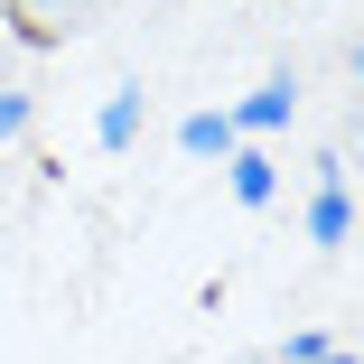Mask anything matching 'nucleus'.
Returning <instances> with one entry per match:
<instances>
[{"instance_id": "1", "label": "nucleus", "mask_w": 364, "mask_h": 364, "mask_svg": "<svg viewBox=\"0 0 364 364\" xmlns=\"http://www.w3.org/2000/svg\"><path fill=\"white\" fill-rule=\"evenodd\" d=\"M0 19H10L19 47H75L112 19V0H0Z\"/></svg>"}, {"instance_id": "2", "label": "nucleus", "mask_w": 364, "mask_h": 364, "mask_svg": "<svg viewBox=\"0 0 364 364\" xmlns=\"http://www.w3.org/2000/svg\"><path fill=\"white\" fill-rule=\"evenodd\" d=\"M355 205H346V159H318V196H309V243H346Z\"/></svg>"}, {"instance_id": "3", "label": "nucleus", "mask_w": 364, "mask_h": 364, "mask_svg": "<svg viewBox=\"0 0 364 364\" xmlns=\"http://www.w3.org/2000/svg\"><path fill=\"white\" fill-rule=\"evenodd\" d=\"M289 112H299V75H271L262 94H243V112H234V131H280Z\"/></svg>"}, {"instance_id": "4", "label": "nucleus", "mask_w": 364, "mask_h": 364, "mask_svg": "<svg viewBox=\"0 0 364 364\" xmlns=\"http://www.w3.org/2000/svg\"><path fill=\"white\" fill-rule=\"evenodd\" d=\"M140 112H150V94H140V85H112V103H103L94 140H103V150H131V131H140Z\"/></svg>"}, {"instance_id": "5", "label": "nucleus", "mask_w": 364, "mask_h": 364, "mask_svg": "<svg viewBox=\"0 0 364 364\" xmlns=\"http://www.w3.org/2000/svg\"><path fill=\"white\" fill-rule=\"evenodd\" d=\"M178 140H187L196 159H234V140H243V131H234V112H187Z\"/></svg>"}, {"instance_id": "6", "label": "nucleus", "mask_w": 364, "mask_h": 364, "mask_svg": "<svg viewBox=\"0 0 364 364\" xmlns=\"http://www.w3.org/2000/svg\"><path fill=\"white\" fill-rule=\"evenodd\" d=\"M271 187H280L271 159H262V150H234V196H243V205H271Z\"/></svg>"}, {"instance_id": "7", "label": "nucleus", "mask_w": 364, "mask_h": 364, "mask_svg": "<svg viewBox=\"0 0 364 364\" xmlns=\"http://www.w3.org/2000/svg\"><path fill=\"white\" fill-rule=\"evenodd\" d=\"M28 131V94H0V140H19Z\"/></svg>"}, {"instance_id": "8", "label": "nucleus", "mask_w": 364, "mask_h": 364, "mask_svg": "<svg viewBox=\"0 0 364 364\" xmlns=\"http://www.w3.org/2000/svg\"><path fill=\"white\" fill-rule=\"evenodd\" d=\"M327 355H336V346H327L318 327H309V336H289V364H327Z\"/></svg>"}, {"instance_id": "9", "label": "nucleus", "mask_w": 364, "mask_h": 364, "mask_svg": "<svg viewBox=\"0 0 364 364\" xmlns=\"http://www.w3.org/2000/svg\"><path fill=\"white\" fill-rule=\"evenodd\" d=\"M355 85H364V47H355Z\"/></svg>"}, {"instance_id": "10", "label": "nucleus", "mask_w": 364, "mask_h": 364, "mask_svg": "<svg viewBox=\"0 0 364 364\" xmlns=\"http://www.w3.org/2000/svg\"><path fill=\"white\" fill-rule=\"evenodd\" d=\"M327 364H355V355H327Z\"/></svg>"}, {"instance_id": "11", "label": "nucleus", "mask_w": 364, "mask_h": 364, "mask_svg": "<svg viewBox=\"0 0 364 364\" xmlns=\"http://www.w3.org/2000/svg\"><path fill=\"white\" fill-rule=\"evenodd\" d=\"M355 140H364V112H355Z\"/></svg>"}]
</instances>
